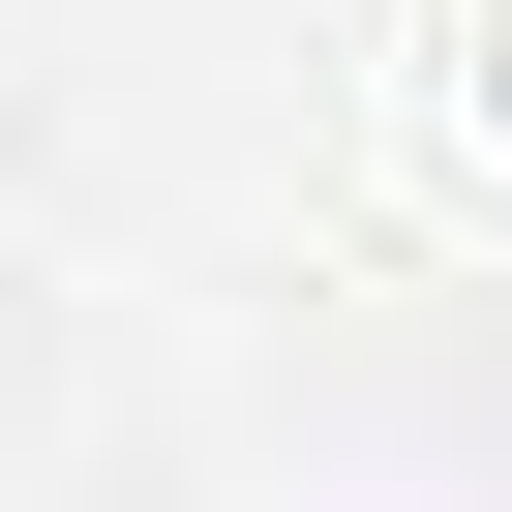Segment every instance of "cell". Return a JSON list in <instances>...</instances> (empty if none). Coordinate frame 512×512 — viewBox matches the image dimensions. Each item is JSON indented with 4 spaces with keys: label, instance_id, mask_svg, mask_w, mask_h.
Here are the masks:
<instances>
[{
    "label": "cell",
    "instance_id": "obj_1",
    "mask_svg": "<svg viewBox=\"0 0 512 512\" xmlns=\"http://www.w3.org/2000/svg\"><path fill=\"white\" fill-rule=\"evenodd\" d=\"M482 91H512V0H482Z\"/></svg>",
    "mask_w": 512,
    "mask_h": 512
}]
</instances>
